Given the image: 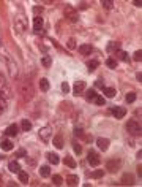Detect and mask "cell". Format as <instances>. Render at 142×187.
Wrapping results in <instances>:
<instances>
[{"label":"cell","instance_id":"obj_1","mask_svg":"<svg viewBox=\"0 0 142 187\" xmlns=\"http://www.w3.org/2000/svg\"><path fill=\"white\" fill-rule=\"evenodd\" d=\"M126 132H128L129 135H133V136L141 135V122L136 120V119L128 120V122H126Z\"/></svg>","mask_w":142,"mask_h":187},{"label":"cell","instance_id":"obj_2","mask_svg":"<svg viewBox=\"0 0 142 187\" xmlns=\"http://www.w3.org/2000/svg\"><path fill=\"white\" fill-rule=\"evenodd\" d=\"M120 168H122V160H120V158L114 157V158H110V160H107L106 170L109 171V173H117Z\"/></svg>","mask_w":142,"mask_h":187},{"label":"cell","instance_id":"obj_3","mask_svg":"<svg viewBox=\"0 0 142 187\" xmlns=\"http://www.w3.org/2000/svg\"><path fill=\"white\" fill-rule=\"evenodd\" d=\"M63 14H65V18L68 19L69 22H77V11H76V8L74 6H71V5H66L65 6V11H63Z\"/></svg>","mask_w":142,"mask_h":187},{"label":"cell","instance_id":"obj_4","mask_svg":"<svg viewBox=\"0 0 142 187\" xmlns=\"http://www.w3.org/2000/svg\"><path fill=\"white\" fill-rule=\"evenodd\" d=\"M87 160L92 167H98V165H100V155H98V152L96 151H88Z\"/></svg>","mask_w":142,"mask_h":187},{"label":"cell","instance_id":"obj_5","mask_svg":"<svg viewBox=\"0 0 142 187\" xmlns=\"http://www.w3.org/2000/svg\"><path fill=\"white\" fill-rule=\"evenodd\" d=\"M85 87H87V84H85L84 81H76L74 82V87H73V94H74L76 97H79V95L84 94Z\"/></svg>","mask_w":142,"mask_h":187},{"label":"cell","instance_id":"obj_6","mask_svg":"<svg viewBox=\"0 0 142 187\" xmlns=\"http://www.w3.org/2000/svg\"><path fill=\"white\" fill-rule=\"evenodd\" d=\"M110 113L114 114L115 119H123V117L126 116V108L125 106H114L112 109H110Z\"/></svg>","mask_w":142,"mask_h":187},{"label":"cell","instance_id":"obj_7","mask_svg":"<svg viewBox=\"0 0 142 187\" xmlns=\"http://www.w3.org/2000/svg\"><path fill=\"white\" fill-rule=\"evenodd\" d=\"M50 132H52V130H50V127H43V129L40 130V136H41V139L47 143V141L50 139Z\"/></svg>","mask_w":142,"mask_h":187},{"label":"cell","instance_id":"obj_8","mask_svg":"<svg viewBox=\"0 0 142 187\" xmlns=\"http://www.w3.org/2000/svg\"><path fill=\"white\" fill-rule=\"evenodd\" d=\"M96 146L100 151H107V148H109V139L107 138H98L96 139Z\"/></svg>","mask_w":142,"mask_h":187},{"label":"cell","instance_id":"obj_9","mask_svg":"<svg viewBox=\"0 0 142 187\" xmlns=\"http://www.w3.org/2000/svg\"><path fill=\"white\" fill-rule=\"evenodd\" d=\"M43 24H44V21H43V18L41 16H36V18L33 19V30L36 32H41L43 30Z\"/></svg>","mask_w":142,"mask_h":187},{"label":"cell","instance_id":"obj_10","mask_svg":"<svg viewBox=\"0 0 142 187\" xmlns=\"http://www.w3.org/2000/svg\"><path fill=\"white\" fill-rule=\"evenodd\" d=\"M52 143H54V146H55L57 149H63V146H65V144H63V135H60V133H59V135H55V136H54V139H52Z\"/></svg>","mask_w":142,"mask_h":187},{"label":"cell","instance_id":"obj_11","mask_svg":"<svg viewBox=\"0 0 142 187\" xmlns=\"http://www.w3.org/2000/svg\"><path fill=\"white\" fill-rule=\"evenodd\" d=\"M46 157H47V160H49L52 165H59L60 163V158H59V155H57L55 152H47Z\"/></svg>","mask_w":142,"mask_h":187},{"label":"cell","instance_id":"obj_12","mask_svg":"<svg viewBox=\"0 0 142 187\" xmlns=\"http://www.w3.org/2000/svg\"><path fill=\"white\" fill-rule=\"evenodd\" d=\"M122 184H126V186H133V184H134V177H133V174H129V173L123 174Z\"/></svg>","mask_w":142,"mask_h":187},{"label":"cell","instance_id":"obj_13","mask_svg":"<svg viewBox=\"0 0 142 187\" xmlns=\"http://www.w3.org/2000/svg\"><path fill=\"white\" fill-rule=\"evenodd\" d=\"M5 135L6 136H16V135H17V125H16V124L9 125L8 129L5 130Z\"/></svg>","mask_w":142,"mask_h":187},{"label":"cell","instance_id":"obj_14","mask_svg":"<svg viewBox=\"0 0 142 187\" xmlns=\"http://www.w3.org/2000/svg\"><path fill=\"white\" fill-rule=\"evenodd\" d=\"M92 49H93V48H92L90 44H81V46H79V52H81L82 56H88V54L92 52Z\"/></svg>","mask_w":142,"mask_h":187},{"label":"cell","instance_id":"obj_15","mask_svg":"<svg viewBox=\"0 0 142 187\" xmlns=\"http://www.w3.org/2000/svg\"><path fill=\"white\" fill-rule=\"evenodd\" d=\"M66 184H68V186H77L79 177L76 176V174H69V176H66Z\"/></svg>","mask_w":142,"mask_h":187},{"label":"cell","instance_id":"obj_16","mask_svg":"<svg viewBox=\"0 0 142 187\" xmlns=\"http://www.w3.org/2000/svg\"><path fill=\"white\" fill-rule=\"evenodd\" d=\"M8 170L11 171V173H19V170H21V165H19L16 160H13V162H9V163H8Z\"/></svg>","mask_w":142,"mask_h":187},{"label":"cell","instance_id":"obj_17","mask_svg":"<svg viewBox=\"0 0 142 187\" xmlns=\"http://www.w3.org/2000/svg\"><path fill=\"white\" fill-rule=\"evenodd\" d=\"M63 163H65L66 167H69V168H76V160L73 157H69V155L63 157Z\"/></svg>","mask_w":142,"mask_h":187},{"label":"cell","instance_id":"obj_18","mask_svg":"<svg viewBox=\"0 0 142 187\" xmlns=\"http://www.w3.org/2000/svg\"><path fill=\"white\" fill-rule=\"evenodd\" d=\"M0 148H2L3 151H11V149H13V143L9 141V139H3V141L0 143Z\"/></svg>","mask_w":142,"mask_h":187},{"label":"cell","instance_id":"obj_19","mask_svg":"<svg viewBox=\"0 0 142 187\" xmlns=\"http://www.w3.org/2000/svg\"><path fill=\"white\" fill-rule=\"evenodd\" d=\"M98 65H100L98 60H88V62H87V70H88V71H95V70L98 68Z\"/></svg>","mask_w":142,"mask_h":187},{"label":"cell","instance_id":"obj_20","mask_svg":"<svg viewBox=\"0 0 142 187\" xmlns=\"http://www.w3.org/2000/svg\"><path fill=\"white\" fill-rule=\"evenodd\" d=\"M21 127H22V130H24V132H30V130H32V122L28 119H22Z\"/></svg>","mask_w":142,"mask_h":187},{"label":"cell","instance_id":"obj_21","mask_svg":"<svg viewBox=\"0 0 142 187\" xmlns=\"http://www.w3.org/2000/svg\"><path fill=\"white\" fill-rule=\"evenodd\" d=\"M40 174L43 177H49L50 176V168L47 167V165H43V167L40 168Z\"/></svg>","mask_w":142,"mask_h":187},{"label":"cell","instance_id":"obj_22","mask_svg":"<svg viewBox=\"0 0 142 187\" xmlns=\"http://www.w3.org/2000/svg\"><path fill=\"white\" fill-rule=\"evenodd\" d=\"M40 89H41L43 92L49 90V81H47L46 78H41V79H40Z\"/></svg>","mask_w":142,"mask_h":187},{"label":"cell","instance_id":"obj_23","mask_svg":"<svg viewBox=\"0 0 142 187\" xmlns=\"http://www.w3.org/2000/svg\"><path fill=\"white\" fill-rule=\"evenodd\" d=\"M103 92H104V95H106V97H115V94H117V92H115V89H114V87H103Z\"/></svg>","mask_w":142,"mask_h":187},{"label":"cell","instance_id":"obj_24","mask_svg":"<svg viewBox=\"0 0 142 187\" xmlns=\"http://www.w3.org/2000/svg\"><path fill=\"white\" fill-rule=\"evenodd\" d=\"M96 92H95V89H88L87 92H85V97H87V100L88 101H92V100H95V97H96Z\"/></svg>","mask_w":142,"mask_h":187},{"label":"cell","instance_id":"obj_25","mask_svg":"<svg viewBox=\"0 0 142 187\" xmlns=\"http://www.w3.org/2000/svg\"><path fill=\"white\" fill-rule=\"evenodd\" d=\"M41 63H43L46 68H49V67L52 65V59H50V56H44L43 59H41Z\"/></svg>","mask_w":142,"mask_h":187},{"label":"cell","instance_id":"obj_26","mask_svg":"<svg viewBox=\"0 0 142 187\" xmlns=\"http://www.w3.org/2000/svg\"><path fill=\"white\" fill-rule=\"evenodd\" d=\"M106 65L107 67H109V68H117V65H118V62H117V60L115 59H112V57H109V59H107L106 60Z\"/></svg>","mask_w":142,"mask_h":187},{"label":"cell","instance_id":"obj_27","mask_svg":"<svg viewBox=\"0 0 142 187\" xmlns=\"http://www.w3.org/2000/svg\"><path fill=\"white\" fill-rule=\"evenodd\" d=\"M125 98H126V103H133V101L137 98V94H136V92H129V94H126Z\"/></svg>","mask_w":142,"mask_h":187},{"label":"cell","instance_id":"obj_28","mask_svg":"<svg viewBox=\"0 0 142 187\" xmlns=\"http://www.w3.org/2000/svg\"><path fill=\"white\" fill-rule=\"evenodd\" d=\"M19 181H21L22 184H27V181H28V174L25 173V171H21V170H19Z\"/></svg>","mask_w":142,"mask_h":187},{"label":"cell","instance_id":"obj_29","mask_svg":"<svg viewBox=\"0 0 142 187\" xmlns=\"http://www.w3.org/2000/svg\"><path fill=\"white\" fill-rule=\"evenodd\" d=\"M52 182L55 184V186H62V184H63V177L60 176V174H54V176H52Z\"/></svg>","mask_w":142,"mask_h":187},{"label":"cell","instance_id":"obj_30","mask_svg":"<svg viewBox=\"0 0 142 187\" xmlns=\"http://www.w3.org/2000/svg\"><path fill=\"white\" fill-rule=\"evenodd\" d=\"M104 176V170H95L93 173H92V177H96V179H100V177Z\"/></svg>","mask_w":142,"mask_h":187},{"label":"cell","instance_id":"obj_31","mask_svg":"<svg viewBox=\"0 0 142 187\" xmlns=\"http://www.w3.org/2000/svg\"><path fill=\"white\" fill-rule=\"evenodd\" d=\"M117 56H118V59L120 60H125V62H126V60H128V54H126L125 52V51H117Z\"/></svg>","mask_w":142,"mask_h":187},{"label":"cell","instance_id":"obj_32","mask_svg":"<svg viewBox=\"0 0 142 187\" xmlns=\"http://www.w3.org/2000/svg\"><path fill=\"white\" fill-rule=\"evenodd\" d=\"M93 101H95V103H96V105H100V106H103V105H106V100H104V98L101 97V95H96Z\"/></svg>","mask_w":142,"mask_h":187},{"label":"cell","instance_id":"obj_33","mask_svg":"<svg viewBox=\"0 0 142 187\" xmlns=\"http://www.w3.org/2000/svg\"><path fill=\"white\" fill-rule=\"evenodd\" d=\"M133 59H134L136 62H141V60H142V51H141V49L136 51V52L133 54Z\"/></svg>","mask_w":142,"mask_h":187},{"label":"cell","instance_id":"obj_34","mask_svg":"<svg viewBox=\"0 0 142 187\" xmlns=\"http://www.w3.org/2000/svg\"><path fill=\"white\" fill-rule=\"evenodd\" d=\"M101 5H103L106 10H110L114 6V2H110V0H103V2H101Z\"/></svg>","mask_w":142,"mask_h":187},{"label":"cell","instance_id":"obj_35","mask_svg":"<svg viewBox=\"0 0 142 187\" xmlns=\"http://www.w3.org/2000/svg\"><path fill=\"white\" fill-rule=\"evenodd\" d=\"M73 149H74V152H76V154H81V152H82V148H81V144H79V143H73Z\"/></svg>","mask_w":142,"mask_h":187},{"label":"cell","instance_id":"obj_36","mask_svg":"<svg viewBox=\"0 0 142 187\" xmlns=\"http://www.w3.org/2000/svg\"><path fill=\"white\" fill-rule=\"evenodd\" d=\"M118 48H120V44L118 43H114V41H112V43H109V46H107V51H118Z\"/></svg>","mask_w":142,"mask_h":187},{"label":"cell","instance_id":"obj_37","mask_svg":"<svg viewBox=\"0 0 142 187\" xmlns=\"http://www.w3.org/2000/svg\"><path fill=\"white\" fill-rule=\"evenodd\" d=\"M66 46H68V49H74L76 48V40L74 38H69L68 43H66Z\"/></svg>","mask_w":142,"mask_h":187},{"label":"cell","instance_id":"obj_38","mask_svg":"<svg viewBox=\"0 0 142 187\" xmlns=\"http://www.w3.org/2000/svg\"><path fill=\"white\" fill-rule=\"evenodd\" d=\"M62 92H63V94H68V92H69V84H68V82H63V84H62Z\"/></svg>","mask_w":142,"mask_h":187},{"label":"cell","instance_id":"obj_39","mask_svg":"<svg viewBox=\"0 0 142 187\" xmlns=\"http://www.w3.org/2000/svg\"><path fill=\"white\" fill-rule=\"evenodd\" d=\"M16 155H17V157H27V152H25L24 149H21V151H17V154H16Z\"/></svg>","mask_w":142,"mask_h":187},{"label":"cell","instance_id":"obj_40","mask_svg":"<svg viewBox=\"0 0 142 187\" xmlns=\"http://www.w3.org/2000/svg\"><path fill=\"white\" fill-rule=\"evenodd\" d=\"M74 135L76 136H82V135H84V132H82V130L77 127V129H74Z\"/></svg>","mask_w":142,"mask_h":187},{"label":"cell","instance_id":"obj_41","mask_svg":"<svg viewBox=\"0 0 142 187\" xmlns=\"http://www.w3.org/2000/svg\"><path fill=\"white\" fill-rule=\"evenodd\" d=\"M95 86H96V87H101V89H103V87H104V82L101 81V79H98V81L95 82Z\"/></svg>","mask_w":142,"mask_h":187},{"label":"cell","instance_id":"obj_42","mask_svg":"<svg viewBox=\"0 0 142 187\" xmlns=\"http://www.w3.org/2000/svg\"><path fill=\"white\" fill-rule=\"evenodd\" d=\"M82 138H84L85 141H88V143H90L92 139H93V138H92V135H82Z\"/></svg>","mask_w":142,"mask_h":187},{"label":"cell","instance_id":"obj_43","mask_svg":"<svg viewBox=\"0 0 142 187\" xmlns=\"http://www.w3.org/2000/svg\"><path fill=\"white\" fill-rule=\"evenodd\" d=\"M41 11H43L41 6H35V8H33V13H36V14H38V13H41Z\"/></svg>","mask_w":142,"mask_h":187},{"label":"cell","instance_id":"obj_44","mask_svg":"<svg viewBox=\"0 0 142 187\" xmlns=\"http://www.w3.org/2000/svg\"><path fill=\"white\" fill-rule=\"evenodd\" d=\"M136 170H137V176L141 177V176H142V167H141V165H139V167L136 168Z\"/></svg>","mask_w":142,"mask_h":187},{"label":"cell","instance_id":"obj_45","mask_svg":"<svg viewBox=\"0 0 142 187\" xmlns=\"http://www.w3.org/2000/svg\"><path fill=\"white\" fill-rule=\"evenodd\" d=\"M79 8H81V10H85V8H87V3H85V2H82V3H81V6H79Z\"/></svg>","mask_w":142,"mask_h":187},{"label":"cell","instance_id":"obj_46","mask_svg":"<svg viewBox=\"0 0 142 187\" xmlns=\"http://www.w3.org/2000/svg\"><path fill=\"white\" fill-rule=\"evenodd\" d=\"M133 3H134L136 6H141V5H142V2H141V0H134V2H133Z\"/></svg>","mask_w":142,"mask_h":187},{"label":"cell","instance_id":"obj_47","mask_svg":"<svg viewBox=\"0 0 142 187\" xmlns=\"http://www.w3.org/2000/svg\"><path fill=\"white\" fill-rule=\"evenodd\" d=\"M136 78H137V81H142V73H141V71H139V73H137V75H136Z\"/></svg>","mask_w":142,"mask_h":187},{"label":"cell","instance_id":"obj_48","mask_svg":"<svg viewBox=\"0 0 142 187\" xmlns=\"http://www.w3.org/2000/svg\"><path fill=\"white\" fill-rule=\"evenodd\" d=\"M141 157H142V151L139 149V151H137V158H141Z\"/></svg>","mask_w":142,"mask_h":187},{"label":"cell","instance_id":"obj_49","mask_svg":"<svg viewBox=\"0 0 142 187\" xmlns=\"http://www.w3.org/2000/svg\"><path fill=\"white\" fill-rule=\"evenodd\" d=\"M0 44H2V43H0Z\"/></svg>","mask_w":142,"mask_h":187}]
</instances>
